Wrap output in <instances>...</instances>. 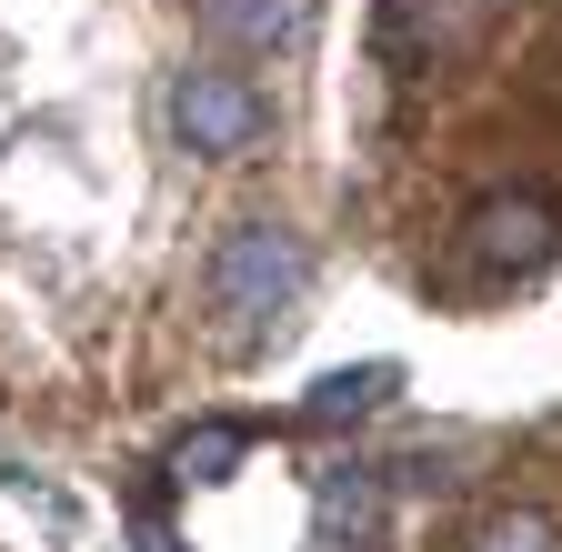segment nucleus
<instances>
[{
	"instance_id": "f257e3e1",
	"label": "nucleus",
	"mask_w": 562,
	"mask_h": 552,
	"mask_svg": "<svg viewBox=\"0 0 562 552\" xmlns=\"http://www.w3.org/2000/svg\"><path fill=\"white\" fill-rule=\"evenodd\" d=\"M302 282H312V251H302V232H281V222H241L222 251H211V302H222L241 331H261L271 312H292Z\"/></svg>"
},
{
	"instance_id": "f03ea898",
	"label": "nucleus",
	"mask_w": 562,
	"mask_h": 552,
	"mask_svg": "<svg viewBox=\"0 0 562 552\" xmlns=\"http://www.w3.org/2000/svg\"><path fill=\"white\" fill-rule=\"evenodd\" d=\"M261 91L251 81H232V71H181L171 81V131L191 151H211V161H241L251 142H261Z\"/></svg>"
},
{
	"instance_id": "7ed1b4c3",
	"label": "nucleus",
	"mask_w": 562,
	"mask_h": 552,
	"mask_svg": "<svg viewBox=\"0 0 562 552\" xmlns=\"http://www.w3.org/2000/svg\"><path fill=\"white\" fill-rule=\"evenodd\" d=\"M462 241H472L482 271H542L552 241H562V222H552V201H542V191H492L482 212H472Z\"/></svg>"
},
{
	"instance_id": "20e7f679",
	"label": "nucleus",
	"mask_w": 562,
	"mask_h": 552,
	"mask_svg": "<svg viewBox=\"0 0 562 552\" xmlns=\"http://www.w3.org/2000/svg\"><path fill=\"white\" fill-rule=\"evenodd\" d=\"M302 21H312V0H201V31L232 50H281V41H302Z\"/></svg>"
},
{
	"instance_id": "39448f33",
	"label": "nucleus",
	"mask_w": 562,
	"mask_h": 552,
	"mask_svg": "<svg viewBox=\"0 0 562 552\" xmlns=\"http://www.w3.org/2000/svg\"><path fill=\"white\" fill-rule=\"evenodd\" d=\"M241 452H251V432H241V423H201V432L171 452V472H181V482H211V472H232Z\"/></svg>"
},
{
	"instance_id": "423d86ee",
	"label": "nucleus",
	"mask_w": 562,
	"mask_h": 552,
	"mask_svg": "<svg viewBox=\"0 0 562 552\" xmlns=\"http://www.w3.org/2000/svg\"><path fill=\"white\" fill-rule=\"evenodd\" d=\"M382 392H392V372H382V362H372V372H331V382L312 392V423H351V412H372Z\"/></svg>"
},
{
	"instance_id": "0eeeda50",
	"label": "nucleus",
	"mask_w": 562,
	"mask_h": 552,
	"mask_svg": "<svg viewBox=\"0 0 562 552\" xmlns=\"http://www.w3.org/2000/svg\"><path fill=\"white\" fill-rule=\"evenodd\" d=\"M472 552H562V532H552L542 512H503V522L472 532Z\"/></svg>"
}]
</instances>
